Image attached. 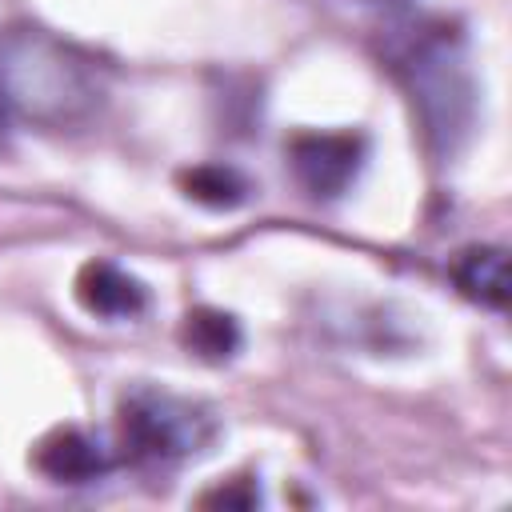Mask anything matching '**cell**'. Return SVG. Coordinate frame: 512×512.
Masks as SVG:
<instances>
[{
  "label": "cell",
  "instance_id": "6da1fadb",
  "mask_svg": "<svg viewBox=\"0 0 512 512\" xmlns=\"http://www.w3.org/2000/svg\"><path fill=\"white\" fill-rule=\"evenodd\" d=\"M100 96L96 64L80 48L32 24L0 28V116L8 128H80L96 116Z\"/></svg>",
  "mask_w": 512,
  "mask_h": 512
},
{
  "label": "cell",
  "instance_id": "7a4b0ae2",
  "mask_svg": "<svg viewBox=\"0 0 512 512\" xmlns=\"http://www.w3.org/2000/svg\"><path fill=\"white\" fill-rule=\"evenodd\" d=\"M396 72L420 112L428 140L452 152L468 132L476 108V88L460 36H452L448 28H420V36H412L396 52Z\"/></svg>",
  "mask_w": 512,
  "mask_h": 512
},
{
  "label": "cell",
  "instance_id": "3957f363",
  "mask_svg": "<svg viewBox=\"0 0 512 512\" xmlns=\"http://www.w3.org/2000/svg\"><path fill=\"white\" fill-rule=\"evenodd\" d=\"M116 436L136 464H176L216 440V416L200 400L136 384L116 404Z\"/></svg>",
  "mask_w": 512,
  "mask_h": 512
},
{
  "label": "cell",
  "instance_id": "277c9868",
  "mask_svg": "<svg viewBox=\"0 0 512 512\" xmlns=\"http://www.w3.org/2000/svg\"><path fill=\"white\" fill-rule=\"evenodd\" d=\"M364 136L356 132H300L288 144L296 184L316 200H336L364 168Z\"/></svg>",
  "mask_w": 512,
  "mask_h": 512
},
{
  "label": "cell",
  "instance_id": "5b68a950",
  "mask_svg": "<svg viewBox=\"0 0 512 512\" xmlns=\"http://www.w3.org/2000/svg\"><path fill=\"white\" fill-rule=\"evenodd\" d=\"M76 300L104 320H132L148 308V288L112 260H88L76 276Z\"/></svg>",
  "mask_w": 512,
  "mask_h": 512
},
{
  "label": "cell",
  "instance_id": "8992f818",
  "mask_svg": "<svg viewBox=\"0 0 512 512\" xmlns=\"http://www.w3.org/2000/svg\"><path fill=\"white\" fill-rule=\"evenodd\" d=\"M32 464L56 484H88L108 472V452L80 428H52L32 448Z\"/></svg>",
  "mask_w": 512,
  "mask_h": 512
},
{
  "label": "cell",
  "instance_id": "52a82bcc",
  "mask_svg": "<svg viewBox=\"0 0 512 512\" xmlns=\"http://www.w3.org/2000/svg\"><path fill=\"white\" fill-rule=\"evenodd\" d=\"M452 280L468 300H476V304H484L492 312L508 308L512 284H508V252L504 248H492V244L464 248L452 260Z\"/></svg>",
  "mask_w": 512,
  "mask_h": 512
},
{
  "label": "cell",
  "instance_id": "ba28073f",
  "mask_svg": "<svg viewBox=\"0 0 512 512\" xmlns=\"http://www.w3.org/2000/svg\"><path fill=\"white\" fill-rule=\"evenodd\" d=\"M180 340H184V348L196 352L200 360L220 364V360H232V356L240 352L244 332H240V324H236L232 312H220V308H192V312L184 316V324H180Z\"/></svg>",
  "mask_w": 512,
  "mask_h": 512
},
{
  "label": "cell",
  "instance_id": "9c48e42d",
  "mask_svg": "<svg viewBox=\"0 0 512 512\" xmlns=\"http://www.w3.org/2000/svg\"><path fill=\"white\" fill-rule=\"evenodd\" d=\"M180 188L204 208H236L248 200V180L228 164H196L180 172Z\"/></svg>",
  "mask_w": 512,
  "mask_h": 512
},
{
  "label": "cell",
  "instance_id": "30bf717a",
  "mask_svg": "<svg viewBox=\"0 0 512 512\" xmlns=\"http://www.w3.org/2000/svg\"><path fill=\"white\" fill-rule=\"evenodd\" d=\"M200 504H204V508H240V512H244V508H256V504H260V488H256L252 480H228V484L204 492Z\"/></svg>",
  "mask_w": 512,
  "mask_h": 512
},
{
  "label": "cell",
  "instance_id": "8fae6325",
  "mask_svg": "<svg viewBox=\"0 0 512 512\" xmlns=\"http://www.w3.org/2000/svg\"><path fill=\"white\" fill-rule=\"evenodd\" d=\"M372 4H396V0H372Z\"/></svg>",
  "mask_w": 512,
  "mask_h": 512
}]
</instances>
